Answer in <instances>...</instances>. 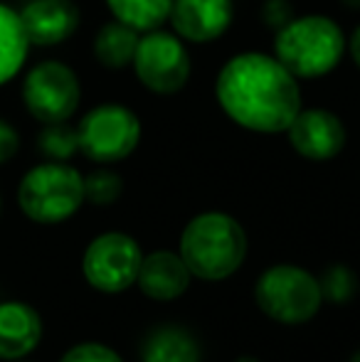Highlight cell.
Wrapping results in <instances>:
<instances>
[{"instance_id":"obj_1","label":"cell","mask_w":360,"mask_h":362,"mask_svg":"<svg viewBox=\"0 0 360 362\" xmlns=\"http://www.w3.org/2000/svg\"><path fill=\"white\" fill-rule=\"evenodd\" d=\"M215 101L222 114L252 134H286L301 111L298 79L274 54L240 52L215 76Z\"/></svg>"},{"instance_id":"obj_2","label":"cell","mask_w":360,"mask_h":362,"mask_svg":"<svg viewBox=\"0 0 360 362\" xmlns=\"http://www.w3.org/2000/svg\"><path fill=\"white\" fill-rule=\"evenodd\" d=\"M346 52V33L328 15H296L274 33V57L298 81L331 74L343 62Z\"/></svg>"},{"instance_id":"obj_3","label":"cell","mask_w":360,"mask_h":362,"mask_svg":"<svg viewBox=\"0 0 360 362\" xmlns=\"http://www.w3.org/2000/svg\"><path fill=\"white\" fill-rule=\"evenodd\" d=\"M180 257L192 276L222 281L242 267L247 257V232L225 212H202L180 234Z\"/></svg>"},{"instance_id":"obj_4","label":"cell","mask_w":360,"mask_h":362,"mask_svg":"<svg viewBox=\"0 0 360 362\" xmlns=\"http://www.w3.org/2000/svg\"><path fill=\"white\" fill-rule=\"evenodd\" d=\"M20 210L33 222H64L84 202V175L67 163L50 160L25 173L18 187Z\"/></svg>"},{"instance_id":"obj_5","label":"cell","mask_w":360,"mask_h":362,"mask_svg":"<svg viewBox=\"0 0 360 362\" xmlns=\"http://www.w3.org/2000/svg\"><path fill=\"white\" fill-rule=\"evenodd\" d=\"M255 298L272 320L284 325L306 323L323 303L318 279L294 264H277L267 269L255 286Z\"/></svg>"},{"instance_id":"obj_6","label":"cell","mask_w":360,"mask_h":362,"mask_svg":"<svg viewBox=\"0 0 360 362\" xmlns=\"http://www.w3.org/2000/svg\"><path fill=\"white\" fill-rule=\"evenodd\" d=\"M79 151L94 163L111 165L126 160L141 144V119L124 104L94 106L77 126Z\"/></svg>"},{"instance_id":"obj_7","label":"cell","mask_w":360,"mask_h":362,"mask_svg":"<svg viewBox=\"0 0 360 362\" xmlns=\"http://www.w3.org/2000/svg\"><path fill=\"white\" fill-rule=\"evenodd\" d=\"M131 67H134V74L141 81V86L158 96L178 94L180 89L187 86L192 74V62L185 40L163 28L141 33Z\"/></svg>"},{"instance_id":"obj_8","label":"cell","mask_w":360,"mask_h":362,"mask_svg":"<svg viewBox=\"0 0 360 362\" xmlns=\"http://www.w3.org/2000/svg\"><path fill=\"white\" fill-rule=\"evenodd\" d=\"M25 109L40 124H62L79 109L82 86L79 76L69 64L57 59H45L35 64L23 81Z\"/></svg>"},{"instance_id":"obj_9","label":"cell","mask_w":360,"mask_h":362,"mask_svg":"<svg viewBox=\"0 0 360 362\" xmlns=\"http://www.w3.org/2000/svg\"><path fill=\"white\" fill-rule=\"evenodd\" d=\"M144 262L139 242L124 232L99 234L84 252V276L101 293H121L136 284Z\"/></svg>"},{"instance_id":"obj_10","label":"cell","mask_w":360,"mask_h":362,"mask_svg":"<svg viewBox=\"0 0 360 362\" xmlns=\"http://www.w3.org/2000/svg\"><path fill=\"white\" fill-rule=\"evenodd\" d=\"M286 136L294 151L313 163L333 160L348 144L343 119L323 106H301L296 119L286 129Z\"/></svg>"},{"instance_id":"obj_11","label":"cell","mask_w":360,"mask_h":362,"mask_svg":"<svg viewBox=\"0 0 360 362\" xmlns=\"http://www.w3.org/2000/svg\"><path fill=\"white\" fill-rule=\"evenodd\" d=\"M235 20L232 0H173L168 23L180 40L207 45L220 40Z\"/></svg>"},{"instance_id":"obj_12","label":"cell","mask_w":360,"mask_h":362,"mask_svg":"<svg viewBox=\"0 0 360 362\" xmlns=\"http://www.w3.org/2000/svg\"><path fill=\"white\" fill-rule=\"evenodd\" d=\"M20 20L30 45L54 47L77 33L79 8L72 0H30L20 10Z\"/></svg>"},{"instance_id":"obj_13","label":"cell","mask_w":360,"mask_h":362,"mask_svg":"<svg viewBox=\"0 0 360 362\" xmlns=\"http://www.w3.org/2000/svg\"><path fill=\"white\" fill-rule=\"evenodd\" d=\"M42 318L23 300L0 303V360H20L37 348Z\"/></svg>"},{"instance_id":"obj_14","label":"cell","mask_w":360,"mask_h":362,"mask_svg":"<svg viewBox=\"0 0 360 362\" xmlns=\"http://www.w3.org/2000/svg\"><path fill=\"white\" fill-rule=\"evenodd\" d=\"M190 269L185 267L180 254L173 252H153L144 257L139 269V288L144 291L149 298L156 300H173L182 296L190 286Z\"/></svg>"},{"instance_id":"obj_15","label":"cell","mask_w":360,"mask_h":362,"mask_svg":"<svg viewBox=\"0 0 360 362\" xmlns=\"http://www.w3.org/2000/svg\"><path fill=\"white\" fill-rule=\"evenodd\" d=\"M141 33L134 28L119 23V20H109L99 28L94 37V57L101 67L106 69H126L134 62L136 47H139Z\"/></svg>"},{"instance_id":"obj_16","label":"cell","mask_w":360,"mask_h":362,"mask_svg":"<svg viewBox=\"0 0 360 362\" xmlns=\"http://www.w3.org/2000/svg\"><path fill=\"white\" fill-rule=\"evenodd\" d=\"M30 52V40L25 35L20 13L0 3V86L8 84L23 69Z\"/></svg>"},{"instance_id":"obj_17","label":"cell","mask_w":360,"mask_h":362,"mask_svg":"<svg viewBox=\"0 0 360 362\" xmlns=\"http://www.w3.org/2000/svg\"><path fill=\"white\" fill-rule=\"evenodd\" d=\"M144 362H200V345L187 333L185 328L178 325H163V328L153 330L146 338Z\"/></svg>"},{"instance_id":"obj_18","label":"cell","mask_w":360,"mask_h":362,"mask_svg":"<svg viewBox=\"0 0 360 362\" xmlns=\"http://www.w3.org/2000/svg\"><path fill=\"white\" fill-rule=\"evenodd\" d=\"M111 18L134 28L136 33H151L168 23L173 0H104Z\"/></svg>"},{"instance_id":"obj_19","label":"cell","mask_w":360,"mask_h":362,"mask_svg":"<svg viewBox=\"0 0 360 362\" xmlns=\"http://www.w3.org/2000/svg\"><path fill=\"white\" fill-rule=\"evenodd\" d=\"M37 146L42 151V156H47L50 160L64 163L79 151L77 129L67 126V121H62V124H45L42 134L37 136Z\"/></svg>"},{"instance_id":"obj_20","label":"cell","mask_w":360,"mask_h":362,"mask_svg":"<svg viewBox=\"0 0 360 362\" xmlns=\"http://www.w3.org/2000/svg\"><path fill=\"white\" fill-rule=\"evenodd\" d=\"M121 192H124V180L114 170L101 168L84 177V200H89L91 205H114Z\"/></svg>"},{"instance_id":"obj_21","label":"cell","mask_w":360,"mask_h":362,"mask_svg":"<svg viewBox=\"0 0 360 362\" xmlns=\"http://www.w3.org/2000/svg\"><path fill=\"white\" fill-rule=\"evenodd\" d=\"M318 284H321L323 298L333 300V303H346V300H351L353 296H356V286H358L356 274L348 267H341V264L328 267L326 272H323V276L318 279Z\"/></svg>"},{"instance_id":"obj_22","label":"cell","mask_w":360,"mask_h":362,"mask_svg":"<svg viewBox=\"0 0 360 362\" xmlns=\"http://www.w3.org/2000/svg\"><path fill=\"white\" fill-rule=\"evenodd\" d=\"M59 362H124V360L101 343H79L74 348H69Z\"/></svg>"},{"instance_id":"obj_23","label":"cell","mask_w":360,"mask_h":362,"mask_svg":"<svg viewBox=\"0 0 360 362\" xmlns=\"http://www.w3.org/2000/svg\"><path fill=\"white\" fill-rule=\"evenodd\" d=\"M291 18H296V13H294V5L289 0H265L262 3V20L274 33L281 30Z\"/></svg>"},{"instance_id":"obj_24","label":"cell","mask_w":360,"mask_h":362,"mask_svg":"<svg viewBox=\"0 0 360 362\" xmlns=\"http://www.w3.org/2000/svg\"><path fill=\"white\" fill-rule=\"evenodd\" d=\"M18 151H20V134L15 131L13 124L0 119V165L13 160Z\"/></svg>"},{"instance_id":"obj_25","label":"cell","mask_w":360,"mask_h":362,"mask_svg":"<svg viewBox=\"0 0 360 362\" xmlns=\"http://www.w3.org/2000/svg\"><path fill=\"white\" fill-rule=\"evenodd\" d=\"M348 54H351L353 64L360 69V25L353 30V35L348 37Z\"/></svg>"},{"instance_id":"obj_26","label":"cell","mask_w":360,"mask_h":362,"mask_svg":"<svg viewBox=\"0 0 360 362\" xmlns=\"http://www.w3.org/2000/svg\"><path fill=\"white\" fill-rule=\"evenodd\" d=\"M343 8L353 10V13H360V0H341Z\"/></svg>"},{"instance_id":"obj_27","label":"cell","mask_w":360,"mask_h":362,"mask_svg":"<svg viewBox=\"0 0 360 362\" xmlns=\"http://www.w3.org/2000/svg\"><path fill=\"white\" fill-rule=\"evenodd\" d=\"M235 362H260L257 358H250V355H245V358H237Z\"/></svg>"},{"instance_id":"obj_28","label":"cell","mask_w":360,"mask_h":362,"mask_svg":"<svg viewBox=\"0 0 360 362\" xmlns=\"http://www.w3.org/2000/svg\"><path fill=\"white\" fill-rule=\"evenodd\" d=\"M351 362H360V350H358L356 355H353V360H351Z\"/></svg>"},{"instance_id":"obj_29","label":"cell","mask_w":360,"mask_h":362,"mask_svg":"<svg viewBox=\"0 0 360 362\" xmlns=\"http://www.w3.org/2000/svg\"><path fill=\"white\" fill-rule=\"evenodd\" d=\"M0 207H3V200H0Z\"/></svg>"}]
</instances>
